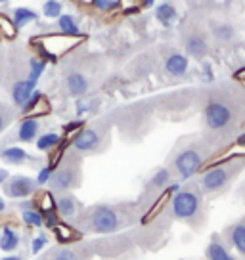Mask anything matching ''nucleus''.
Masks as SVG:
<instances>
[{
    "label": "nucleus",
    "mask_w": 245,
    "mask_h": 260,
    "mask_svg": "<svg viewBox=\"0 0 245 260\" xmlns=\"http://www.w3.org/2000/svg\"><path fill=\"white\" fill-rule=\"evenodd\" d=\"M92 4L98 10H102V12H111V10L117 8L121 2H119V0H92Z\"/></svg>",
    "instance_id": "473e14b6"
},
{
    "label": "nucleus",
    "mask_w": 245,
    "mask_h": 260,
    "mask_svg": "<svg viewBox=\"0 0 245 260\" xmlns=\"http://www.w3.org/2000/svg\"><path fill=\"white\" fill-rule=\"evenodd\" d=\"M100 146V134L94 128H82L73 138V147L81 153L94 151Z\"/></svg>",
    "instance_id": "6e6552de"
},
{
    "label": "nucleus",
    "mask_w": 245,
    "mask_h": 260,
    "mask_svg": "<svg viewBox=\"0 0 245 260\" xmlns=\"http://www.w3.org/2000/svg\"><path fill=\"white\" fill-rule=\"evenodd\" d=\"M59 142H62L59 134H56V132H46V134L39 136V140H37V149L39 151H50V149L59 146Z\"/></svg>",
    "instance_id": "4be33fe9"
},
{
    "label": "nucleus",
    "mask_w": 245,
    "mask_h": 260,
    "mask_svg": "<svg viewBox=\"0 0 245 260\" xmlns=\"http://www.w3.org/2000/svg\"><path fill=\"white\" fill-rule=\"evenodd\" d=\"M236 77H237V79H245V67H243V69H239V71H237Z\"/></svg>",
    "instance_id": "ea45409f"
},
{
    "label": "nucleus",
    "mask_w": 245,
    "mask_h": 260,
    "mask_svg": "<svg viewBox=\"0 0 245 260\" xmlns=\"http://www.w3.org/2000/svg\"><path fill=\"white\" fill-rule=\"evenodd\" d=\"M215 37H217L219 41H230V39L234 37V27L228 23L217 25V27H215Z\"/></svg>",
    "instance_id": "7c9ffc66"
},
{
    "label": "nucleus",
    "mask_w": 245,
    "mask_h": 260,
    "mask_svg": "<svg viewBox=\"0 0 245 260\" xmlns=\"http://www.w3.org/2000/svg\"><path fill=\"white\" fill-rule=\"evenodd\" d=\"M237 144H239V146H245V134H243V136H239V140H237Z\"/></svg>",
    "instance_id": "37998d69"
},
{
    "label": "nucleus",
    "mask_w": 245,
    "mask_h": 260,
    "mask_svg": "<svg viewBox=\"0 0 245 260\" xmlns=\"http://www.w3.org/2000/svg\"><path fill=\"white\" fill-rule=\"evenodd\" d=\"M201 162H203V159H201V153H199V151H196V149H184V151H180V153L176 155L174 167H176V171H178L180 178L188 180L199 171Z\"/></svg>",
    "instance_id": "20e7f679"
},
{
    "label": "nucleus",
    "mask_w": 245,
    "mask_h": 260,
    "mask_svg": "<svg viewBox=\"0 0 245 260\" xmlns=\"http://www.w3.org/2000/svg\"><path fill=\"white\" fill-rule=\"evenodd\" d=\"M205 121L209 124V128L212 130L224 128L232 121V109L222 102H211L205 107Z\"/></svg>",
    "instance_id": "423d86ee"
},
{
    "label": "nucleus",
    "mask_w": 245,
    "mask_h": 260,
    "mask_svg": "<svg viewBox=\"0 0 245 260\" xmlns=\"http://www.w3.org/2000/svg\"><path fill=\"white\" fill-rule=\"evenodd\" d=\"M4 211H6V203H4V199L0 197V214H2Z\"/></svg>",
    "instance_id": "a19ab883"
},
{
    "label": "nucleus",
    "mask_w": 245,
    "mask_h": 260,
    "mask_svg": "<svg viewBox=\"0 0 245 260\" xmlns=\"http://www.w3.org/2000/svg\"><path fill=\"white\" fill-rule=\"evenodd\" d=\"M0 35L8 41H14L17 37V27L14 25L12 17L4 16V14H0Z\"/></svg>",
    "instance_id": "393cba45"
},
{
    "label": "nucleus",
    "mask_w": 245,
    "mask_h": 260,
    "mask_svg": "<svg viewBox=\"0 0 245 260\" xmlns=\"http://www.w3.org/2000/svg\"><path fill=\"white\" fill-rule=\"evenodd\" d=\"M2 187H4V195H8L12 199H25L35 193L37 182L29 176H12L2 184Z\"/></svg>",
    "instance_id": "39448f33"
},
{
    "label": "nucleus",
    "mask_w": 245,
    "mask_h": 260,
    "mask_svg": "<svg viewBox=\"0 0 245 260\" xmlns=\"http://www.w3.org/2000/svg\"><path fill=\"white\" fill-rule=\"evenodd\" d=\"M46 243H48L46 236H37V237H35V239H33V245H31V251H33V254H37L39 251H42Z\"/></svg>",
    "instance_id": "c9c22d12"
},
{
    "label": "nucleus",
    "mask_w": 245,
    "mask_h": 260,
    "mask_svg": "<svg viewBox=\"0 0 245 260\" xmlns=\"http://www.w3.org/2000/svg\"><path fill=\"white\" fill-rule=\"evenodd\" d=\"M75 172L71 169H59L57 172H52L50 176V186L52 189H57V191H66L69 187L75 186Z\"/></svg>",
    "instance_id": "f8f14e48"
},
{
    "label": "nucleus",
    "mask_w": 245,
    "mask_h": 260,
    "mask_svg": "<svg viewBox=\"0 0 245 260\" xmlns=\"http://www.w3.org/2000/svg\"><path fill=\"white\" fill-rule=\"evenodd\" d=\"M169 178H171V172L167 171V169H159V171L154 174V178H151V186L154 187H163L169 184Z\"/></svg>",
    "instance_id": "2f4dec72"
},
{
    "label": "nucleus",
    "mask_w": 245,
    "mask_h": 260,
    "mask_svg": "<svg viewBox=\"0 0 245 260\" xmlns=\"http://www.w3.org/2000/svg\"><path fill=\"white\" fill-rule=\"evenodd\" d=\"M8 178H10L8 171H6V169H0V186H2V184H4Z\"/></svg>",
    "instance_id": "4c0bfd02"
},
{
    "label": "nucleus",
    "mask_w": 245,
    "mask_h": 260,
    "mask_svg": "<svg viewBox=\"0 0 245 260\" xmlns=\"http://www.w3.org/2000/svg\"><path fill=\"white\" fill-rule=\"evenodd\" d=\"M57 27H59V31L66 32V35H73V37L81 35V29H79V25L75 21V17L69 16V14L57 17Z\"/></svg>",
    "instance_id": "5701e85b"
},
{
    "label": "nucleus",
    "mask_w": 245,
    "mask_h": 260,
    "mask_svg": "<svg viewBox=\"0 0 245 260\" xmlns=\"http://www.w3.org/2000/svg\"><path fill=\"white\" fill-rule=\"evenodd\" d=\"M39 119H33V117H25L23 121L19 122V128H17V140L23 142V144H29V142H35L37 136H39Z\"/></svg>",
    "instance_id": "9b49d317"
},
{
    "label": "nucleus",
    "mask_w": 245,
    "mask_h": 260,
    "mask_svg": "<svg viewBox=\"0 0 245 260\" xmlns=\"http://www.w3.org/2000/svg\"><path fill=\"white\" fill-rule=\"evenodd\" d=\"M6 128V119H4V115L0 113V132Z\"/></svg>",
    "instance_id": "58836bf2"
},
{
    "label": "nucleus",
    "mask_w": 245,
    "mask_h": 260,
    "mask_svg": "<svg viewBox=\"0 0 245 260\" xmlns=\"http://www.w3.org/2000/svg\"><path fill=\"white\" fill-rule=\"evenodd\" d=\"M56 211L64 216V218H73L77 214V201L71 195H62L56 201Z\"/></svg>",
    "instance_id": "a211bd4d"
},
{
    "label": "nucleus",
    "mask_w": 245,
    "mask_h": 260,
    "mask_svg": "<svg viewBox=\"0 0 245 260\" xmlns=\"http://www.w3.org/2000/svg\"><path fill=\"white\" fill-rule=\"evenodd\" d=\"M81 126H82V122H81V121L69 122V124L66 126V132H67V134H71V132H75V130H81Z\"/></svg>",
    "instance_id": "e433bc0d"
},
{
    "label": "nucleus",
    "mask_w": 245,
    "mask_h": 260,
    "mask_svg": "<svg viewBox=\"0 0 245 260\" xmlns=\"http://www.w3.org/2000/svg\"><path fill=\"white\" fill-rule=\"evenodd\" d=\"M52 169L50 167H44V169H41L39 171V176L35 178V182H37V186H44V184H48V180H50V176H52Z\"/></svg>",
    "instance_id": "f704fd0d"
},
{
    "label": "nucleus",
    "mask_w": 245,
    "mask_h": 260,
    "mask_svg": "<svg viewBox=\"0 0 245 260\" xmlns=\"http://www.w3.org/2000/svg\"><path fill=\"white\" fill-rule=\"evenodd\" d=\"M228 178H230L228 171L224 167H217V169H211V171L205 174L203 180H201V186H203L205 191H217V189L226 186Z\"/></svg>",
    "instance_id": "1a4fd4ad"
},
{
    "label": "nucleus",
    "mask_w": 245,
    "mask_h": 260,
    "mask_svg": "<svg viewBox=\"0 0 245 260\" xmlns=\"http://www.w3.org/2000/svg\"><path fill=\"white\" fill-rule=\"evenodd\" d=\"M62 8H64V6H62L59 0H46L44 6H42V14H44V17L54 19V17L62 16Z\"/></svg>",
    "instance_id": "c756f323"
},
{
    "label": "nucleus",
    "mask_w": 245,
    "mask_h": 260,
    "mask_svg": "<svg viewBox=\"0 0 245 260\" xmlns=\"http://www.w3.org/2000/svg\"><path fill=\"white\" fill-rule=\"evenodd\" d=\"M29 81L33 82H39L41 79V75L44 73V69H46V59L44 57H31V61H29Z\"/></svg>",
    "instance_id": "b1692460"
},
{
    "label": "nucleus",
    "mask_w": 245,
    "mask_h": 260,
    "mask_svg": "<svg viewBox=\"0 0 245 260\" xmlns=\"http://www.w3.org/2000/svg\"><path fill=\"white\" fill-rule=\"evenodd\" d=\"M207 254H209V260H236L219 241H212V243L209 245Z\"/></svg>",
    "instance_id": "bb28decb"
},
{
    "label": "nucleus",
    "mask_w": 245,
    "mask_h": 260,
    "mask_svg": "<svg viewBox=\"0 0 245 260\" xmlns=\"http://www.w3.org/2000/svg\"><path fill=\"white\" fill-rule=\"evenodd\" d=\"M35 90H37V82L29 81V79H25V81H17L14 86H12V102H14V106L16 107H21L29 102V98L33 94Z\"/></svg>",
    "instance_id": "9d476101"
},
{
    "label": "nucleus",
    "mask_w": 245,
    "mask_h": 260,
    "mask_svg": "<svg viewBox=\"0 0 245 260\" xmlns=\"http://www.w3.org/2000/svg\"><path fill=\"white\" fill-rule=\"evenodd\" d=\"M186 50H188L190 56L194 57H203L207 54V42H205L203 37H199V35H194V37H190L188 42H186Z\"/></svg>",
    "instance_id": "6ab92c4d"
},
{
    "label": "nucleus",
    "mask_w": 245,
    "mask_h": 260,
    "mask_svg": "<svg viewBox=\"0 0 245 260\" xmlns=\"http://www.w3.org/2000/svg\"><path fill=\"white\" fill-rule=\"evenodd\" d=\"M2 260H23L21 256H4Z\"/></svg>",
    "instance_id": "79ce46f5"
},
{
    "label": "nucleus",
    "mask_w": 245,
    "mask_h": 260,
    "mask_svg": "<svg viewBox=\"0 0 245 260\" xmlns=\"http://www.w3.org/2000/svg\"><path fill=\"white\" fill-rule=\"evenodd\" d=\"M4 2H8V0H0V4H4Z\"/></svg>",
    "instance_id": "49530a36"
},
{
    "label": "nucleus",
    "mask_w": 245,
    "mask_h": 260,
    "mask_svg": "<svg viewBox=\"0 0 245 260\" xmlns=\"http://www.w3.org/2000/svg\"><path fill=\"white\" fill-rule=\"evenodd\" d=\"M142 2H144V6H151L156 0H142Z\"/></svg>",
    "instance_id": "c03bdc74"
},
{
    "label": "nucleus",
    "mask_w": 245,
    "mask_h": 260,
    "mask_svg": "<svg viewBox=\"0 0 245 260\" xmlns=\"http://www.w3.org/2000/svg\"><path fill=\"white\" fill-rule=\"evenodd\" d=\"M66 86H67V92L73 98H81V96H84L86 90H88V79L82 73H77V71H75V73L67 75Z\"/></svg>",
    "instance_id": "ddd939ff"
},
{
    "label": "nucleus",
    "mask_w": 245,
    "mask_h": 260,
    "mask_svg": "<svg viewBox=\"0 0 245 260\" xmlns=\"http://www.w3.org/2000/svg\"><path fill=\"white\" fill-rule=\"evenodd\" d=\"M77 2H92V0H77Z\"/></svg>",
    "instance_id": "a18cd8bd"
},
{
    "label": "nucleus",
    "mask_w": 245,
    "mask_h": 260,
    "mask_svg": "<svg viewBox=\"0 0 245 260\" xmlns=\"http://www.w3.org/2000/svg\"><path fill=\"white\" fill-rule=\"evenodd\" d=\"M156 17L163 25L169 27V25L178 17V14H176V10H174V6H172L171 2H165V4H159L156 8Z\"/></svg>",
    "instance_id": "412c9836"
},
{
    "label": "nucleus",
    "mask_w": 245,
    "mask_h": 260,
    "mask_svg": "<svg viewBox=\"0 0 245 260\" xmlns=\"http://www.w3.org/2000/svg\"><path fill=\"white\" fill-rule=\"evenodd\" d=\"M37 19H39V14L31 8H16L14 14H12V21H14L17 29H23V27H27V25L37 21Z\"/></svg>",
    "instance_id": "f3484780"
},
{
    "label": "nucleus",
    "mask_w": 245,
    "mask_h": 260,
    "mask_svg": "<svg viewBox=\"0 0 245 260\" xmlns=\"http://www.w3.org/2000/svg\"><path fill=\"white\" fill-rule=\"evenodd\" d=\"M54 232H56L57 241H62V243H69V241H73L75 237H77V234L71 228L67 226V224H59V222L54 226Z\"/></svg>",
    "instance_id": "c85d7f7f"
},
{
    "label": "nucleus",
    "mask_w": 245,
    "mask_h": 260,
    "mask_svg": "<svg viewBox=\"0 0 245 260\" xmlns=\"http://www.w3.org/2000/svg\"><path fill=\"white\" fill-rule=\"evenodd\" d=\"M197 209H199V197L194 191H178L172 197V214L176 218H194Z\"/></svg>",
    "instance_id": "7ed1b4c3"
},
{
    "label": "nucleus",
    "mask_w": 245,
    "mask_h": 260,
    "mask_svg": "<svg viewBox=\"0 0 245 260\" xmlns=\"http://www.w3.org/2000/svg\"><path fill=\"white\" fill-rule=\"evenodd\" d=\"M119 214L111 207H98L90 214V228L98 234H113L119 230Z\"/></svg>",
    "instance_id": "f03ea898"
},
{
    "label": "nucleus",
    "mask_w": 245,
    "mask_h": 260,
    "mask_svg": "<svg viewBox=\"0 0 245 260\" xmlns=\"http://www.w3.org/2000/svg\"><path fill=\"white\" fill-rule=\"evenodd\" d=\"M165 69L172 77H182V75H186V71H188V57L182 56V54H172V56L167 57Z\"/></svg>",
    "instance_id": "4468645a"
},
{
    "label": "nucleus",
    "mask_w": 245,
    "mask_h": 260,
    "mask_svg": "<svg viewBox=\"0 0 245 260\" xmlns=\"http://www.w3.org/2000/svg\"><path fill=\"white\" fill-rule=\"evenodd\" d=\"M0 159L4 162H8V165H23L25 161H29L31 157L29 153L25 151L23 147H4L2 151H0Z\"/></svg>",
    "instance_id": "2eb2a0df"
},
{
    "label": "nucleus",
    "mask_w": 245,
    "mask_h": 260,
    "mask_svg": "<svg viewBox=\"0 0 245 260\" xmlns=\"http://www.w3.org/2000/svg\"><path fill=\"white\" fill-rule=\"evenodd\" d=\"M33 203H35V209L41 212V214L56 211V199H54V195L50 193V191H42V193H39V197L35 199Z\"/></svg>",
    "instance_id": "aec40b11"
},
{
    "label": "nucleus",
    "mask_w": 245,
    "mask_h": 260,
    "mask_svg": "<svg viewBox=\"0 0 245 260\" xmlns=\"http://www.w3.org/2000/svg\"><path fill=\"white\" fill-rule=\"evenodd\" d=\"M81 41H82V35L73 37V35H66V32H54V35L35 37L31 42L41 46L42 54L46 56V59H57L59 56L67 54L69 50H73Z\"/></svg>",
    "instance_id": "f257e3e1"
},
{
    "label": "nucleus",
    "mask_w": 245,
    "mask_h": 260,
    "mask_svg": "<svg viewBox=\"0 0 245 260\" xmlns=\"http://www.w3.org/2000/svg\"><path fill=\"white\" fill-rule=\"evenodd\" d=\"M21 218L29 228H42L44 226V220H42V214L37 209H23L21 211Z\"/></svg>",
    "instance_id": "a878e982"
},
{
    "label": "nucleus",
    "mask_w": 245,
    "mask_h": 260,
    "mask_svg": "<svg viewBox=\"0 0 245 260\" xmlns=\"http://www.w3.org/2000/svg\"><path fill=\"white\" fill-rule=\"evenodd\" d=\"M19 236H17V232L14 228L10 226H4L2 228V234H0V249L4 252H12L16 251L17 247H19Z\"/></svg>",
    "instance_id": "dca6fc26"
},
{
    "label": "nucleus",
    "mask_w": 245,
    "mask_h": 260,
    "mask_svg": "<svg viewBox=\"0 0 245 260\" xmlns=\"http://www.w3.org/2000/svg\"><path fill=\"white\" fill-rule=\"evenodd\" d=\"M54 260H79V256H77V252L73 251V249H59V251L54 254Z\"/></svg>",
    "instance_id": "72a5a7b5"
},
{
    "label": "nucleus",
    "mask_w": 245,
    "mask_h": 260,
    "mask_svg": "<svg viewBox=\"0 0 245 260\" xmlns=\"http://www.w3.org/2000/svg\"><path fill=\"white\" fill-rule=\"evenodd\" d=\"M21 113H23L25 117H33V119H39V117H42V115L50 113L48 100L44 98L42 92L35 90L33 94H31V98H29V102L21 107Z\"/></svg>",
    "instance_id": "0eeeda50"
},
{
    "label": "nucleus",
    "mask_w": 245,
    "mask_h": 260,
    "mask_svg": "<svg viewBox=\"0 0 245 260\" xmlns=\"http://www.w3.org/2000/svg\"><path fill=\"white\" fill-rule=\"evenodd\" d=\"M232 243L241 254H245V224H237L232 230Z\"/></svg>",
    "instance_id": "cd10ccee"
}]
</instances>
